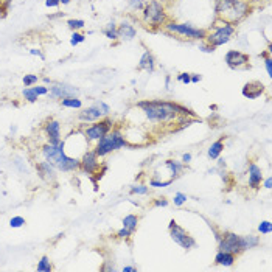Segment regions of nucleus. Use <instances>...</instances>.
<instances>
[{"label": "nucleus", "instance_id": "obj_1", "mask_svg": "<svg viewBox=\"0 0 272 272\" xmlns=\"http://www.w3.org/2000/svg\"><path fill=\"white\" fill-rule=\"evenodd\" d=\"M136 107L142 109L146 120L153 125L168 126L182 118L177 110L179 103L176 102H167V100H142V102H137Z\"/></svg>", "mask_w": 272, "mask_h": 272}, {"label": "nucleus", "instance_id": "obj_2", "mask_svg": "<svg viewBox=\"0 0 272 272\" xmlns=\"http://www.w3.org/2000/svg\"><path fill=\"white\" fill-rule=\"evenodd\" d=\"M41 156L52 164L61 173H76L79 171V159L70 157L66 153V140H61L58 145L44 143L41 146Z\"/></svg>", "mask_w": 272, "mask_h": 272}, {"label": "nucleus", "instance_id": "obj_3", "mask_svg": "<svg viewBox=\"0 0 272 272\" xmlns=\"http://www.w3.org/2000/svg\"><path fill=\"white\" fill-rule=\"evenodd\" d=\"M252 5L246 0H216L215 14L219 21L238 25L250 14Z\"/></svg>", "mask_w": 272, "mask_h": 272}, {"label": "nucleus", "instance_id": "obj_4", "mask_svg": "<svg viewBox=\"0 0 272 272\" xmlns=\"http://www.w3.org/2000/svg\"><path fill=\"white\" fill-rule=\"evenodd\" d=\"M126 146H131V145H129V142L126 140L123 131L120 129V128H115L114 126L104 137L97 140L95 146L92 149L95 151L97 156L100 159H103V157L112 154V153H115V151L122 149V148H126Z\"/></svg>", "mask_w": 272, "mask_h": 272}, {"label": "nucleus", "instance_id": "obj_5", "mask_svg": "<svg viewBox=\"0 0 272 272\" xmlns=\"http://www.w3.org/2000/svg\"><path fill=\"white\" fill-rule=\"evenodd\" d=\"M170 21L168 13L164 6L162 2L159 0H149L142 9V22L145 24L146 28L157 32V30H162V27Z\"/></svg>", "mask_w": 272, "mask_h": 272}, {"label": "nucleus", "instance_id": "obj_6", "mask_svg": "<svg viewBox=\"0 0 272 272\" xmlns=\"http://www.w3.org/2000/svg\"><path fill=\"white\" fill-rule=\"evenodd\" d=\"M237 34V25H232L229 22L219 21L215 19V22L211 24V27L207 30V36H205V42H208L211 47H221L227 42L232 41V37Z\"/></svg>", "mask_w": 272, "mask_h": 272}, {"label": "nucleus", "instance_id": "obj_7", "mask_svg": "<svg viewBox=\"0 0 272 272\" xmlns=\"http://www.w3.org/2000/svg\"><path fill=\"white\" fill-rule=\"evenodd\" d=\"M164 32L170 33V34H176L185 39H191V41H205L207 36V30L195 27L191 24H180V22H174V21H168L164 27Z\"/></svg>", "mask_w": 272, "mask_h": 272}, {"label": "nucleus", "instance_id": "obj_8", "mask_svg": "<svg viewBox=\"0 0 272 272\" xmlns=\"http://www.w3.org/2000/svg\"><path fill=\"white\" fill-rule=\"evenodd\" d=\"M168 230H170V237L174 241L177 246H180L184 250H191L198 246V241L195 239V237H191V234L188 230H185L182 226L177 224L176 219H171L168 224Z\"/></svg>", "mask_w": 272, "mask_h": 272}, {"label": "nucleus", "instance_id": "obj_9", "mask_svg": "<svg viewBox=\"0 0 272 272\" xmlns=\"http://www.w3.org/2000/svg\"><path fill=\"white\" fill-rule=\"evenodd\" d=\"M112 128H114V120L109 118V115H106L103 118L97 120V122H94L92 125H89L87 128H84L83 136L89 143H95L97 140L104 137Z\"/></svg>", "mask_w": 272, "mask_h": 272}, {"label": "nucleus", "instance_id": "obj_10", "mask_svg": "<svg viewBox=\"0 0 272 272\" xmlns=\"http://www.w3.org/2000/svg\"><path fill=\"white\" fill-rule=\"evenodd\" d=\"M218 250H224V252H230L237 257H239L243 254L239 246V235H237L235 232H221V237L218 239Z\"/></svg>", "mask_w": 272, "mask_h": 272}, {"label": "nucleus", "instance_id": "obj_11", "mask_svg": "<svg viewBox=\"0 0 272 272\" xmlns=\"http://www.w3.org/2000/svg\"><path fill=\"white\" fill-rule=\"evenodd\" d=\"M100 167H102L100 157L97 156V153L92 148H87L83 153L81 159H79V171L84 173L86 176H95Z\"/></svg>", "mask_w": 272, "mask_h": 272}, {"label": "nucleus", "instance_id": "obj_12", "mask_svg": "<svg viewBox=\"0 0 272 272\" xmlns=\"http://www.w3.org/2000/svg\"><path fill=\"white\" fill-rule=\"evenodd\" d=\"M226 66L232 70H247L250 68V56L241 50H229L226 53Z\"/></svg>", "mask_w": 272, "mask_h": 272}, {"label": "nucleus", "instance_id": "obj_13", "mask_svg": "<svg viewBox=\"0 0 272 272\" xmlns=\"http://www.w3.org/2000/svg\"><path fill=\"white\" fill-rule=\"evenodd\" d=\"M47 97L50 100H63L67 97H78V87L67 84V83H59L55 81L52 86L48 87V94Z\"/></svg>", "mask_w": 272, "mask_h": 272}, {"label": "nucleus", "instance_id": "obj_14", "mask_svg": "<svg viewBox=\"0 0 272 272\" xmlns=\"http://www.w3.org/2000/svg\"><path fill=\"white\" fill-rule=\"evenodd\" d=\"M42 131H44V136H45L48 143L58 145L63 140L61 123H59L56 118H47L45 122L42 123Z\"/></svg>", "mask_w": 272, "mask_h": 272}, {"label": "nucleus", "instance_id": "obj_15", "mask_svg": "<svg viewBox=\"0 0 272 272\" xmlns=\"http://www.w3.org/2000/svg\"><path fill=\"white\" fill-rule=\"evenodd\" d=\"M36 173L39 176V179H42L45 184L48 185H56L58 182V170L47 162V160H41V162H36Z\"/></svg>", "mask_w": 272, "mask_h": 272}, {"label": "nucleus", "instance_id": "obj_16", "mask_svg": "<svg viewBox=\"0 0 272 272\" xmlns=\"http://www.w3.org/2000/svg\"><path fill=\"white\" fill-rule=\"evenodd\" d=\"M263 170H261L255 162L247 164V185L250 190H258L263 182Z\"/></svg>", "mask_w": 272, "mask_h": 272}, {"label": "nucleus", "instance_id": "obj_17", "mask_svg": "<svg viewBox=\"0 0 272 272\" xmlns=\"http://www.w3.org/2000/svg\"><path fill=\"white\" fill-rule=\"evenodd\" d=\"M103 117H106V115L103 114V110L100 109V106L97 103L89 106V107H84V109L81 107V112L78 114V120L81 123H94Z\"/></svg>", "mask_w": 272, "mask_h": 272}, {"label": "nucleus", "instance_id": "obj_18", "mask_svg": "<svg viewBox=\"0 0 272 272\" xmlns=\"http://www.w3.org/2000/svg\"><path fill=\"white\" fill-rule=\"evenodd\" d=\"M265 90H266V87L261 81H249L244 84L241 94H243V97L247 100H257L258 97L265 94Z\"/></svg>", "mask_w": 272, "mask_h": 272}, {"label": "nucleus", "instance_id": "obj_19", "mask_svg": "<svg viewBox=\"0 0 272 272\" xmlns=\"http://www.w3.org/2000/svg\"><path fill=\"white\" fill-rule=\"evenodd\" d=\"M117 32H118V39L120 41H125V42L133 41V39H136V36H137V28L128 21L120 22L117 25Z\"/></svg>", "mask_w": 272, "mask_h": 272}, {"label": "nucleus", "instance_id": "obj_20", "mask_svg": "<svg viewBox=\"0 0 272 272\" xmlns=\"http://www.w3.org/2000/svg\"><path fill=\"white\" fill-rule=\"evenodd\" d=\"M137 70H142V72H148V73H154L156 58L148 48H145V52L142 53V56H140L138 64H137Z\"/></svg>", "mask_w": 272, "mask_h": 272}, {"label": "nucleus", "instance_id": "obj_21", "mask_svg": "<svg viewBox=\"0 0 272 272\" xmlns=\"http://www.w3.org/2000/svg\"><path fill=\"white\" fill-rule=\"evenodd\" d=\"M164 167L168 170L171 179H177L185 170V164H182V160L179 162V160H176V159H167L164 162Z\"/></svg>", "mask_w": 272, "mask_h": 272}, {"label": "nucleus", "instance_id": "obj_22", "mask_svg": "<svg viewBox=\"0 0 272 272\" xmlns=\"http://www.w3.org/2000/svg\"><path fill=\"white\" fill-rule=\"evenodd\" d=\"M237 255L230 254V252H224V250H218L216 255H215V265L216 266H226L230 268L237 263Z\"/></svg>", "mask_w": 272, "mask_h": 272}, {"label": "nucleus", "instance_id": "obj_23", "mask_svg": "<svg viewBox=\"0 0 272 272\" xmlns=\"http://www.w3.org/2000/svg\"><path fill=\"white\" fill-rule=\"evenodd\" d=\"M260 244H261L260 237H257L254 234H250V235H239V246H241V250H243V252L250 250V249H257Z\"/></svg>", "mask_w": 272, "mask_h": 272}, {"label": "nucleus", "instance_id": "obj_24", "mask_svg": "<svg viewBox=\"0 0 272 272\" xmlns=\"http://www.w3.org/2000/svg\"><path fill=\"white\" fill-rule=\"evenodd\" d=\"M223 151H224V137H221L208 146L207 157L210 160H218L221 157V154H223Z\"/></svg>", "mask_w": 272, "mask_h": 272}, {"label": "nucleus", "instance_id": "obj_25", "mask_svg": "<svg viewBox=\"0 0 272 272\" xmlns=\"http://www.w3.org/2000/svg\"><path fill=\"white\" fill-rule=\"evenodd\" d=\"M138 223H140V216L136 215V213H129L122 219V224H123L122 227H126L128 230H131L134 234V232L137 230V227H138Z\"/></svg>", "mask_w": 272, "mask_h": 272}, {"label": "nucleus", "instance_id": "obj_26", "mask_svg": "<svg viewBox=\"0 0 272 272\" xmlns=\"http://www.w3.org/2000/svg\"><path fill=\"white\" fill-rule=\"evenodd\" d=\"M63 107L67 109H81L83 107V100H79V97H67L61 100Z\"/></svg>", "mask_w": 272, "mask_h": 272}, {"label": "nucleus", "instance_id": "obj_27", "mask_svg": "<svg viewBox=\"0 0 272 272\" xmlns=\"http://www.w3.org/2000/svg\"><path fill=\"white\" fill-rule=\"evenodd\" d=\"M103 34L109 39V41H118V32H117V24L112 21L109 22L104 28H103Z\"/></svg>", "mask_w": 272, "mask_h": 272}, {"label": "nucleus", "instance_id": "obj_28", "mask_svg": "<svg viewBox=\"0 0 272 272\" xmlns=\"http://www.w3.org/2000/svg\"><path fill=\"white\" fill-rule=\"evenodd\" d=\"M36 271H39V272H50V271H53V263H52V260H50V257L42 255L41 260L37 261Z\"/></svg>", "mask_w": 272, "mask_h": 272}, {"label": "nucleus", "instance_id": "obj_29", "mask_svg": "<svg viewBox=\"0 0 272 272\" xmlns=\"http://www.w3.org/2000/svg\"><path fill=\"white\" fill-rule=\"evenodd\" d=\"M261 58H263V63H265V68L268 72V76L272 78V50H271V45L268 47L266 53H261Z\"/></svg>", "mask_w": 272, "mask_h": 272}, {"label": "nucleus", "instance_id": "obj_30", "mask_svg": "<svg viewBox=\"0 0 272 272\" xmlns=\"http://www.w3.org/2000/svg\"><path fill=\"white\" fill-rule=\"evenodd\" d=\"M173 182H174V179L160 180V179H157V177L154 176V177H151V179H149L148 185H149V187H154V188H165V187H170Z\"/></svg>", "mask_w": 272, "mask_h": 272}, {"label": "nucleus", "instance_id": "obj_31", "mask_svg": "<svg viewBox=\"0 0 272 272\" xmlns=\"http://www.w3.org/2000/svg\"><path fill=\"white\" fill-rule=\"evenodd\" d=\"M131 195H137V196H146L149 193V187L145 184H136L131 187Z\"/></svg>", "mask_w": 272, "mask_h": 272}, {"label": "nucleus", "instance_id": "obj_32", "mask_svg": "<svg viewBox=\"0 0 272 272\" xmlns=\"http://www.w3.org/2000/svg\"><path fill=\"white\" fill-rule=\"evenodd\" d=\"M66 24L72 32H79V30H83L86 27V22L83 21V19H68Z\"/></svg>", "mask_w": 272, "mask_h": 272}, {"label": "nucleus", "instance_id": "obj_33", "mask_svg": "<svg viewBox=\"0 0 272 272\" xmlns=\"http://www.w3.org/2000/svg\"><path fill=\"white\" fill-rule=\"evenodd\" d=\"M39 79H41V75H34V73H28V75H24L22 78V83L25 87H32V86H36L39 83Z\"/></svg>", "mask_w": 272, "mask_h": 272}, {"label": "nucleus", "instance_id": "obj_34", "mask_svg": "<svg viewBox=\"0 0 272 272\" xmlns=\"http://www.w3.org/2000/svg\"><path fill=\"white\" fill-rule=\"evenodd\" d=\"M22 97H24V100L27 103H36L37 102V95L33 92V89L32 87H25L24 90H22Z\"/></svg>", "mask_w": 272, "mask_h": 272}, {"label": "nucleus", "instance_id": "obj_35", "mask_svg": "<svg viewBox=\"0 0 272 272\" xmlns=\"http://www.w3.org/2000/svg\"><path fill=\"white\" fill-rule=\"evenodd\" d=\"M86 41V34L79 33V32H72V36H70V45L76 47L79 44H83Z\"/></svg>", "mask_w": 272, "mask_h": 272}, {"label": "nucleus", "instance_id": "obj_36", "mask_svg": "<svg viewBox=\"0 0 272 272\" xmlns=\"http://www.w3.org/2000/svg\"><path fill=\"white\" fill-rule=\"evenodd\" d=\"M27 224V219L24 216H13L11 219H9V227L11 229H21Z\"/></svg>", "mask_w": 272, "mask_h": 272}, {"label": "nucleus", "instance_id": "obj_37", "mask_svg": "<svg viewBox=\"0 0 272 272\" xmlns=\"http://www.w3.org/2000/svg\"><path fill=\"white\" fill-rule=\"evenodd\" d=\"M145 5H146V0H128V6L133 11H142Z\"/></svg>", "mask_w": 272, "mask_h": 272}, {"label": "nucleus", "instance_id": "obj_38", "mask_svg": "<svg viewBox=\"0 0 272 272\" xmlns=\"http://www.w3.org/2000/svg\"><path fill=\"white\" fill-rule=\"evenodd\" d=\"M272 232V224L271 221H261L258 224V234L260 235H269Z\"/></svg>", "mask_w": 272, "mask_h": 272}, {"label": "nucleus", "instance_id": "obj_39", "mask_svg": "<svg viewBox=\"0 0 272 272\" xmlns=\"http://www.w3.org/2000/svg\"><path fill=\"white\" fill-rule=\"evenodd\" d=\"M188 201V196L185 195V193H176L174 195V198H173V204H174V207H180V205H184L185 203Z\"/></svg>", "mask_w": 272, "mask_h": 272}, {"label": "nucleus", "instance_id": "obj_40", "mask_svg": "<svg viewBox=\"0 0 272 272\" xmlns=\"http://www.w3.org/2000/svg\"><path fill=\"white\" fill-rule=\"evenodd\" d=\"M32 89L37 97H47L48 94V86L45 84H36V86H32Z\"/></svg>", "mask_w": 272, "mask_h": 272}, {"label": "nucleus", "instance_id": "obj_41", "mask_svg": "<svg viewBox=\"0 0 272 272\" xmlns=\"http://www.w3.org/2000/svg\"><path fill=\"white\" fill-rule=\"evenodd\" d=\"M199 50L203 53H207V55H211V53H215V47H211L208 42H205V41H199Z\"/></svg>", "mask_w": 272, "mask_h": 272}, {"label": "nucleus", "instance_id": "obj_42", "mask_svg": "<svg viewBox=\"0 0 272 272\" xmlns=\"http://www.w3.org/2000/svg\"><path fill=\"white\" fill-rule=\"evenodd\" d=\"M131 237H133V232L131 230H128L126 227H122L120 229L117 234H115V238L117 239H129Z\"/></svg>", "mask_w": 272, "mask_h": 272}, {"label": "nucleus", "instance_id": "obj_43", "mask_svg": "<svg viewBox=\"0 0 272 272\" xmlns=\"http://www.w3.org/2000/svg\"><path fill=\"white\" fill-rule=\"evenodd\" d=\"M176 79L179 83H182V84H191V73H188V72H182V73H179L177 76H176Z\"/></svg>", "mask_w": 272, "mask_h": 272}, {"label": "nucleus", "instance_id": "obj_44", "mask_svg": "<svg viewBox=\"0 0 272 272\" xmlns=\"http://www.w3.org/2000/svg\"><path fill=\"white\" fill-rule=\"evenodd\" d=\"M170 205V201L167 198H157L153 201V207H168Z\"/></svg>", "mask_w": 272, "mask_h": 272}, {"label": "nucleus", "instance_id": "obj_45", "mask_svg": "<svg viewBox=\"0 0 272 272\" xmlns=\"http://www.w3.org/2000/svg\"><path fill=\"white\" fill-rule=\"evenodd\" d=\"M97 104L100 106V109L103 110V114H104V115H109V114H110V106H109L107 103H104L103 100H98Z\"/></svg>", "mask_w": 272, "mask_h": 272}, {"label": "nucleus", "instance_id": "obj_46", "mask_svg": "<svg viewBox=\"0 0 272 272\" xmlns=\"http://www.w3.org/2000/svg\"><path fill=\"white\" fill-rule=\"evenodd\" d=\"M30 55H33V56H37L39 59H45V55L42 53V50H39V48H30Z\"/></svg>", "mask_w": 272, "mask_h": 272}, {"label": "nucleus", "instance_id": "obj_47", "mask_svg": "<svg viewBox=\"0 0 272 272\" xmlns=\"http://www.w3.org/2000/svg\"><path fill=\"white\" fill-rule=\"evenodd\" d=\"M203 81V75L199 73H191V84H198Z\"/></svg>", "mask_w": 272, "mask_h": 272}, {"label": "nucleus", "instance_id": "obj_48", "mask_svg": "<svg viewBox=\"0 0 272 272\" xmlns=\"http://www.w3.org/2000/svg\"><path fill=\"white\" fill-rule=\"evenodd\" d=\"M59 5V0H45V6L47 8H58Z\"/></svg>", "mask_w": 272, "mask_h": 272}, {"label": "nucleus", "instance_id": "obj_49", "mask_svg": "<svg viewBox=\"0 0 272 272\" xmlns=\"http://www.w3.org/2000/svg\"><path fill=\"white\" fill-rule=\"evenodd\" d=\"M261 184H263V187L266 190H271L272 188V179L271 177H266V179H263V182H261Z\"/></svg>", "mask_w": 272, "mask_h": 272}, {"label": "nucleus", "instance_id": "obj_50", "mask_svg": "<svg viewBox=\"0 0 272 272\" xmlns=\"http://www.w3.org/2000/svg\"><path fill=\"white\" fill-rule=\"evenodd\" d=\"M191 159H193V156H191L190 153H185V154L182 156V164L188 165V164L191 162Z\"/></svg>", "mask_w": 272, "mask_h": 272}, {"label": "nucleus", "instance_id": "obj_51", "mask_svg": "<svg viewBox=\"0 0 272 272\" xmlns=\"http://www.w3.org/2000/svg\"><path fill=\"white\" fill-rule=\"evenodd\" d=\"M137 268L136 266H123L122 268V272H136Z\"/></svg>", "mask_w": 272, "mask_h": 272}, {"label": "nucleus", "instance_id": "obj_52", "mask_svg": "<svg viewBox=\"0 0 272 272\" xmlns=\"http://www.w3.org/2000/svg\"><path fill=\"white\" fill-rule=\"evenodd\" d=\"M165 89H167V90L171 89V76H170V75L165 76Z\"/></svg>", "mask_w": 272, "mask_h": 272}, {"label": "nucleus", "instance_id": "obj_53", "mask_svg": "<svg viewBox=\"0 0 272 272\" xmlns=\"http://www.w3.org/2000/svg\"><path fill=\"white\" fill-rule=\"evenodd\" d=\"M41 78H42V81H44V84H45V86H47V84L52 86V84L55 83L53 79H52V78H48V76H41Z\"/></svg>", "mask_w": 272, "mask_h": 272}, {"label": "nucleus", "instance_id": "obj_54", "mask_svg": "<svg viewBox=\"0 0 272 272\" xmlns=\"http://www.w3.org/2000/svg\"><path fill=\"white\" fill-rule=\"evenodd\" d=\"M6 14H5V11H3V0H0V19H3Z\"/></svg>", "mask_w": 272, "mask_h": 272}, {"label": "nucleus", "instance_id": "obj_55", "mask_svg": "<svg viewBox=\"0 0 272 272\" xmlns=\"http://www.w3.org/2000/svg\"><path fill=\"white\" fill-rule=\"evenodd\" d=\"M70 2H72V0H59V3L61 5H68Z\"/></svg>", "mask_w": 272, "mask_h": 272}, {"label": "nucleus", "instance_id": "obj_56", "mask_svg": "<svg viewBox=\"0 0 272 272\" xmlns=\"http://www.w3.org/2000/svg\"><path fill=\"white\" fill-rule=\"evenodd\" d=\"M246 2H249V3H252V2H255V0H246Z\"/></svg>", "mask_w": 272, "mask_h": 272}]
</instances>
